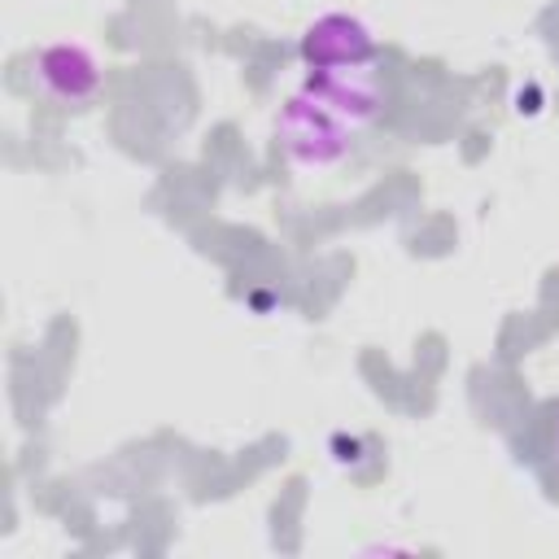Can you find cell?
I'll return each mask as SVG.
<instances>
[{"mask_svg": "<svg viewBox=\"0 0 559 559\" xmlns=\"http://www.w3.org/2000/svg\"><path fill=\"white\" fill-rule=\"evenodd\" d=\"M31 74L39 83L44 96H52L57 105H83L100 92V66L83 44H44L31 57Z\"/></svg>", "mask_w": 559, "mask_h": 559, "instance_id": "3", "label": "cell"}, {"mask_svg": "<svg viewBox=\"0 0 559 559\" xmlns=\"http://www.w3.org/2000/svg\"><path fill=\"white\" fill-rule=\"evenodd\" d=\"M275 131H280L284 153L297 166H336L354 144V122L332 114L310 92H297V96L284 100V109L275 118Z\"/></svg>", "mask_w": 559, "mask_h": 559, "instance_id": "1", "label": "cell"}, {"mask_svg": "<svg viewBox=\"0 0 559 559\" xmlns=\"http://www.w3.org/2000/svg\"><path fill=\"white\" fill-rule=\"evenodd\" d=\"M306 92L314 100H323L332 114H341L345 122H367L380 114L384 96H380V83L371 79V70H328V74H310Z\"/></svg>", "mask_w": 559, "mask_h": 559, "instance_id": "4", "label": "cell"}, {"mask_svg": "<svg viewBox=\"0 0 559 559\" xmlns=\"http://www.w3.org/2000/svg\"><path fill=\"white\" fill-rule=\"evenodd\" d=\"M297 52L314 74H328V70H367L376 61L380 44H376V35L362 17L323 13L301 31Z\"/></svg>", "mask_w": 559, "mask_h": 559, "instance_id": "2", "label": "cell"}]
</instances>
